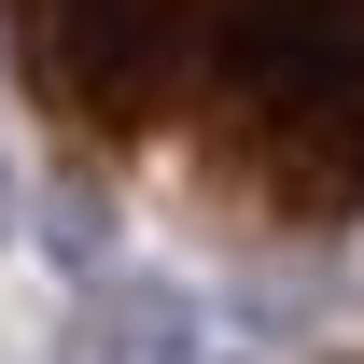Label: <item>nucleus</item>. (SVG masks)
<instances>
[{"instance_id": "nucleus-1", "label": "nucleus", "mask_w": 364, "mask_h": 364, "mask_svg": "<svg viewBox=\"0 0 364 364\" xmlns=\"http://www.w3.org/2000/svg\"><path fill=\"white\" fill-rule=\"evenodd\" d=\"M0 85L56 168L210 238L364 225V0H0Z\"/></svg>"}, {"instance_id": "nucleus-2", "label": "nucleus", "mask_w": 364, "mask_h": 364, "mask_svg": "<svg viewBox=\"0 0 364 364\" xmlns=\"http://www.w3.org/2000/svg\"><path fill=\"white\" fill-rule=\"evenodd\" d=\"M336 364H364V350H336Z\"/></svg>"}]
</instances>
